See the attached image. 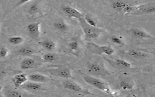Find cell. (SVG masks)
<instances>
[{"mask_svg": "<svg viewBox=\"0 0 155 97\" xmlns=\"http://www.w3.org/2000/svg\"><path fill=\"white\" fill-rule=\"evenodd\" d=\"M79 75L81 76V77L83 78V79L88 84L94 87L95 88L106 93L108 94L111 93V90L110 89V87L108 86V85L102 81L101 79L95 78L94 76L83 73L82 72L79 73Z\"/></svg>", "mask_w": 155, "mask_h": 97, "instance_id": "1", "label": "cell"}, {"mask_svg": "<svg viewBox=\"0 0 155 97\" xmlns=\"http://www.w3.org/2000/svg\"><path fill=\"white\" fill-rule=\"evenodd\" d=\"M78 19L79 21V25L82 28L83 32L85 36L86 39L97 38L103 32L102 29L88 24L86 22L84 17L80 18Z\"/></svg>", "mask_w": 155, "mask_h": 97, "instance_id": "2", "label": "cell"}, {"mask_svg": "<svg viewBox=\"0 0 155 97\" xmlns=\"http://www.w3.org/2000/svg\"><path fill=\"white\" fill-rule=\"evenodd\" d=\"M87 47L90 52L96 55L106 54L107 55H111L114 52L113 48L110 45H99L91 42L87 44Z\"/></svg>", "mask_w": 155, "mask_h": 97, "instance_id": "3", "label": "cell"}, {"mask_svg": "<svg viewBox=\"0 0 155 97\" xmlns=\"http://www.w3.org/2000/svg\"><path fill=\"white\" fill-rule=\"evenodd\" d=\"M154 13H155V3H151L133 6L130 14L134 15H142L151 14Z\"/></svg>", "mask_w": 155, "mask_h": 97, "instance_id": "4", "label": "cell"}, {"mask_svg": "<svg viewBox=\"0 0 155 97\" xmlns=\"http://www.w3.org/2000/svg\"><path fill=\"white\" fill-rule=\"evenodd\" d=\"M47 71L53 76L66 79L72 78L71 71L67 66H60L54 69H50L47 70Z\"/></svg>", "mask_w": 155, "mask_h": 97, "instance_id": "5", "label": "cell"}, {"mask_svg": "<svg viewBox=\"0 0 155 97\" xmlns=\"http://www.w3.org/2000/svg\"><path fill=\"white\" fill-rule=\"evenodd\" d=\"M112 7L116 11L123 12L126 14H130L132 11L133 5L128 4L122 0H117L113 2Z\"/></svg>", "mask_w": 155, "mask_h": 97, "instance_id": "6", "label": "cell"}, {"mask_svg": "<svg viewBox=\"0 0 155 97\" xmlns=\"http://www.w3.org/2000/svg\"><path fill=\"white\" fill-rule=\"evenodd\" d=\"M62 85L64 88L78 93H83L87 94H91L87 90L82 88L80 85L77 84L76 82L71 80H65L62 82Z\"/></svg>", "mask_w": 155, "mask_h": 97, "instance_id": "7", "label": "cell"}, {"mask_svg": "<svg viewBox=\"0 0 155 97\" xmlns=\"http://www.w3.org/2000/svg\"><path fill=\"white\" fill-rule=\"evenodd\" d=\"M27 30L29 36L35 41L40 39L39 22H33L29 24L27 27Z\"/></svg>", "mask_w": 155, "mask_h": 97, "instance_id": "8", "label": "cell"}, {"mask_svg": "<svg viewBox=\"0 0 155 97\" xmlns=\"http://www.w3.org/2000/svg\"><path fill=\"white\" fill-rule=\"evenodd\" d=\"M41 64L32 58H26L21 62V68L23 70L33 69L38 67Z\"/></svg>", "mask_w": 155, "mask_h": 97, "instance_id": "9", "label": "cell"}, {"mask_svg": "<svg viewBox=\"0 0 155 97\" xmlns=\"http://www.w3.org/2000/svg\"><path fill=\"white\" fill-rule=\"evenodd\" d=\"M62 9L64 13L68 17V18H75L77 19H79L80 18L84 17L82 13H81L79 11L76 10V8H74L70 6H62Z\"/></svg>", "mask_w": 155, "mask_h": 97, "instance_id": "10", "label": "cell"}, {"mask_svg": "<svg viewBox=\"0 0 155 97\" xmlns=\"http://www.w3.org/2000/svg\"><path fill=\"white\" fill-rule=\"evenodd\" d=\"M88 70L93 74L102 75L106 73L105 68L97 63H91L88 65Z\"/></svg>", "mask_w": 155, "mask_h": 97, "instance_id": "11", "label": "cell"}, {"mask_svg": "<svg viewBox=\"0 0 155 97\" xmlns=\"http://www.w3.org/2000/svg\"><path fill=\"white\" fill-rule=\"evenodd\" d=\"M129 32L131 33V35L137 38H151L152 36L148 33L147 32H145L144 30L138 28H130Z\"/></svg>", "mask_w": 155, "mask_h": 97, "instance_id": "12", "label": "cell"}, {"mask_svg": "<svg viewBox=\"0 0 155 97\" xmlns=\"http://www.w3.org/2000/svg\"><path fill=\"white\" fill-rule=\"evenodd\" d=\"M28 79V77L23 73L17 74L12 78V82L14 85L16 87L19 86H22L24 84H25Z\"/></svg>", "mask_w": 155, "mask_h": 97, "instance_id": "13", "label": "cell"}, {"mask_svg": "<svg viewBox=\"0 0 155 97\" xmlns=\"http://www.w3.org/2000/svg\"><path fill=\"white\" fill-rule=\"evenodd\" d=\"M28 79L30 81L36 82H45L48 80V77L40 73L31 74L28 76Z\"/></svg>", "mask_w": 155, "mask_h": 97, "instance_id": "14", "label": "cell"}, {"mask_svg": "<svg viewBox=\"0 0 155 97\" xmlns=\"http://www.w3.org/2000/svg\"><path fill=\"white\" fill-rule=\"evenodd\" d=\"M22 87L27 90H30V91H36V90H39L41 89L42 85L39 82H29L27 83L24 84L22 85Z\"/></svg>", "mask_w": 155, "mask_h": 97, "instance_id": "15", "label": "cell"}, {"mask_svg": "<svg viewBox=\"0 0 155 97\" xmlns=\"http://www.w3.org/2000/svg\"><path fill=\"white\" fill-rule=\"evenodd\" d=\"M127 54L130 57L133 58H136V59L145 58L147 56V55L145 53L139 51V50H135V49L130 50L127 52Z\"/></svg>", "mask_w": 155, "mask_h": 97, "instance_id": "16", "label": "cell"}, {"mask_svg": "<svg viewBox=\"0 0 155 97\" xmlns=\"http://www.w3.org/2000/svg\"><path fill=\"white\" fill-rule=\"evenodd\" d=\"M39 44L48 51L53 50L55 47V43L51 40H45L39 42Z\"/></svg>", "mask_w": 155, "mask_h": 97, "instance_id": "17", "label": "cell"}, {"mask_svg": "<svg viewBox=\"0 0 155 97\" xmlns=\"http://www.w3.org/2000/svg\"><path fill=\"white\" fill-rule=\"evenodd\" d=\"M58 58V55L53 53H47L42 56V59L44 62H53Z\"/></svg>", "mask_w": 155, "mask_h": 97, "instance_id": "18", "label": "cell"}, {"mask_svg": "<svg viewBox=\"0 0 155 97\" xmlns=\"http://www.w3.org/2000/svg\"><path fill=\"white\" fill-rule=\"evenodd\" d=\"M18 53L23 56H31L35 53V50L30 47H23L21 48L18 51Z\"/></svg>", "mask_w": 155, "mask_h": 97, "instance_id": "19", "label": "cell"}, {"mask_svg": "<svg viewBox=\"0 0 155 97\" xmlns=\"http://www.w3.org/2000/svg\"><path fill=\"white\" fill-rule=\"evenodd\" d=\"M10 44L13 45H18L24 42V38L21 36H12L8 38Z\"/></svg>", "mask_w": 155, "mask_h": 97, "instance_id": "20", "label": "cell"}, {"mask_svg": "<svg viewBox=\"0 0 155 97\" xmlns=\"http://www.w3.org/2000/svg\"><path fill=\"white\" fill-rule=\"evenodd\" d=\"M114 63L117 66L122 68H130L131 66L130 63H129L128 62L124 59H114Z\"/></svg>", "mask_w": 155, "mask_h": 97, "instance_id": "21", "label": "cell"}, {"mask_svg": "<svg viewBox=\"0 0 155 97\" xmlns=\"http://www.w3.org/2000/svg\"><path fill=\"white\" fill-rule=\"evenodd\" d=\"M54 26L57 30L61 32H65L68 28V25L64 22H56L54 24Z\"/></svg>", "mask_w": 155, "mask_h": 97, "instance_id": "22", "label": "cell"}, {"mask_svg": "<svg viewBox=\"0 0 155 97\" xmlns=\"http://www.w3.org/2000/svg\"><path fill=\"white\" fill-rule=\"evenodd\" d=\"M6 96L9 97H22L25 96L23 93L18 91V90H8L7 91V93L5 94Z\"/></svg>", "mask_w": 155, "mask_h": 97, "instance_id": "23", "label": "cell"}, {"mask_svg": "<svg viewBox=\"0 0 155 97\" xmlns=\"http://www.w3.org/2000/svg\"><path fill=\"white\" fill-rule=\"evenodd\" d=\"M120 87L121 89H124V90H127V89H131L133 88V84L129 81H122L120 82Z\"/></svg>", "mask_w": 155, "mask_h": 97, "instance_id": "24", "label": "cell"}, {"mask_svg": "<svg viewBox=\"0 0 155 97\" xmlns=\"http://www.w3.org/2000/svg\"><path fill=\"white\" fill-rule=\"evenodd\" d=\"M84 19H85V20L86 21V22H87L88 24H90V25H92V26L96 27V22L94 21V19H93V18H92L88 14H87V15L85 16Z\"/></svg>", "mask_w": 155, "mask_h": 97, "instance_id": "25", "label": "cell"}, {"mask_svg": "<svg viewBox=\"0 0 155 97\" xmlns=\"http://www.w3.org/2000/svg\"><path fill=\"white\" fill-rule=\"evenodd\" d=\"M38 6L36 4H32L28 10V13L30 15H34L35 13H36L38 11Z\"/></svg>", "mask_w": 155, "mask_h": 97, "instance_id": "26", "label": "cell"}, {"mask_svg": "<svg viewBox=\"0 0 155 97\" xmlns=\"http://www.w3.org/2000/svg\"><path fill=\"white\" fill-rule=\"evenodd\" d=\"M111 40L114 44H117V45H124L123 41L119 38H117V37H116V36H112L111 38Z\"/></svg>", "mask_w": 155, "mask_h": 97, "instance_id": "27", "label": "cell"}, {"mask_svg": "<svg viewBox=\"0 0 155 97\" xmlns=\"http://www.w3.org/2000/svg\"><path fill=\"white\" fill-rule=\"evenodd\" d=\"M8 53V50L5 47L0 48V58H4Z\"/></svg>", "mask_w": 155, "mask_h": 97, "instance_id": "28", "label": "cell"}, {"mask_svg": "<svg viewBox=\"0 0 155 97\" xmlns=\"http://www.w3.org/2000/svg\"><path fill=\"white\" fill-rule=\"evenodd\" d=\"M69 46L70 48L74 51H76L79 48V44L77 41H73L70 42L69 44Z\"/></svg>", "mask_w": 155, "mask_h": 97, "instance_id": "29", "label": "cell"}, {"mask_svg": "<svg viewBox=\"0 0 155 97\" xmlns=\"http://www.w3.org/2000/svg\"><path fill=\"white\" fill-rule=\"evenodd\" d=\"M29 1H30V0H20L19 2L17 3L16 6L18 7V6H19V5H21L22 4H24V3H25V2H27Z\"/></svg>", "mask_w": 155, "mask_h": 97, "instance_id": "30", "label": "cell"}, {"mask_svg": "<svg viewBox=\"0 0 155 97\" xmlns=\"http://www.w3.org/2000/svg\"><path fill=\"white\" fill-rule=\"evenodd\" d=\"M2 87L1 85H0V96H2Z\"/></svg>", "mask_w": 155, "mask_h": 97, "instance_id": "31", "label": "cell"}, {"mask_svg": "<svg viewBox=\"0 0 155 97\" xmlns=\"http://www.w3.org/2000/svg\"><path fill=\"white\" fill-rule=\"evenodd\" d=\"M153 55H154V56H155V51H154V52H153Z\"/></svg>", "mask_w": 155, "mask_h": 97, "instance_id": "32", "label": "cell"}]
</instances>
